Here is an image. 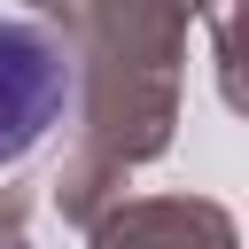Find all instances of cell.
Returning a JSON list of instances; mask_svg holds the SVG:
<instances>
[{
	"label": "cell",
	"instance_id": "277c9868",
	"mask_svg": "<svg viewBox=\"0 0 249 249\" xmlns=\"http://www.w3.org/2000/svg\"><path fill=\"white\" fill-rule=\"evenodd\" d=\"M0 249H31V233H23V195H16V187L0 195Z\"/></svg>",
	"mask_w": 249,
	"mask_h": 249
},
{
	"label": "cell",
	"instance_id": "5b68a950",
	"mask_svg": "<svg viewBox=\"0 0 249 249\" xmlns=\"http://www.w3.org/2000/svg\"><path fill=\"white\" fill-rule=\"evenodd\" d=\"M31 8H39V16H54V23H62V16H70V8H78V0H31Z\"/></svg>",
	"mask_w": 249,
	"mask_h": 249
},
{
	"label": "cell",
	"instance_id": "6da1fadb",
	"mask_svg": "<svg viewBox=\"0 0 249 249\" xmlns=\"http://www.w3.org/2000/svg\"><path fill=\"white\" fill-rule=\"evenodd\" d=\"M187 0H78L62 16L70 39V93H78V148L54 171L62 226H93L124 171L156 163L179 132V70H187Z\"/></svg>",
	"mask_w": 249,
	"mask_h": 249
},
{
	"label": "cell",
	"instance_id": "3957f363",
	"mask_svg": "<svg viewBox=\"0 0 249 249\" xmlns=\"http://www.w3.org/2000/svg\"><path fill=\"white\" fill-rule=\"evenodd\" d=\"M86 249H241V233L210 195H117L86 226Z\"/></svg>",
	"mask_w": 249,
	"mask_h": 249
},
{
	"label": "cell",
	"instance_id": "7a4b0ae2",
	"mask_svg": "<svg viewBox=\"0 0 249 249\" xmlns=\"http://www.w3.org/2000/svg\"><path fill=\"white\" fill-rule=\"evenodd\" d=\"M70 109V39L31 16H0V171H16Z\"/></svg>",
	"mask_w": 249,
	"mask_h": 249
}]
</instances>
